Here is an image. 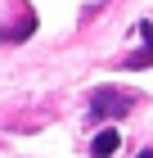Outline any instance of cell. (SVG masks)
<instances>
[{
    "label": "cell",
    "instance_id": "6da1fadb",
    "mask_svg": "<svg viewBox=\"0 0 153 158\" xmlns=\"http://www.w3.org/2000/svg\"><path fill=\"white\" fill-rule=\"evenodd\" d=\"M135 104H140V95L135 90H122V86H99L90 95V113L95 118H126Z\"/></svg>",
    "mask_w": 153,
    "mask_h": 158
},
{
    "label": "cell",
    "instance_id": "7a4b0ae2",
    "mask_svg": "<svg viewBox=\"0 0 153 158\" xmlns=\"http://www.w3.org/2000/svg\"><path fill=\"white\" fill-rule=\"evenodd\" d=\"M32 32H36V14L23 9V18H18L14 27H0V41H27Z\"/></svg>",
    "mask_w": 153,
    "mask_h": 158
},
{
    "label": "cell",
    "instance_id": "3957f363",
    "mask_svg": "<svg viewBox=\"0 0 153 158\" xmlns=\"http://www.w3.org/2000/svg\"><path fill=\"white\" fill-rule=\"evenodd\" d=\"M117 145H122V135L108 127V131H99V135L90 140V154H95V158H113V154H117Z\"/></svg>",
    "mask_w": 153,
    "mask_h": 158
},
{
    "label": "cell",
    "instance_id": "277c9868",
    "mask_svg": "<svg viewBox=\"0 0 153 158\" xmlns=\"http://www.w3.org/2000/svg\"><path fill=\"white\" fill-rule=\"evenodd\" d=\"M140 32H144V41H149V45H144V54H135V59H131V68H149V63H153V27L140 23Z\"/></svg>",
    "mask_w": 153,
    "mask_h": 158
},
{
    "label": "cell",
    "instance_id": "5b68a950",
    "mask_svg": "<svg viewBox=\"0 0 153 158\" xmlns=\"http://www.w3.org/2000/svg\"><path fill=\"white\" fill-rule=\"evenodd\" d=\"M135 158H153V149H144V154H135Z\"/></svg>",
    "mask_w": 153,
    "mask_h": 158
}]
</instances>
